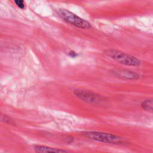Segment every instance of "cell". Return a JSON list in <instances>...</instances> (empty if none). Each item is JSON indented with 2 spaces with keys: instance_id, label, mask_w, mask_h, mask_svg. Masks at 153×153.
Instances as JSON below:
<instances>
[{
  "instance_id": "obj_1",
  "label": "cell",
  "mask_w": 153,
  "mask_h": 153,
  "mask_svg": "<svg viewBox=\"0 0 153 153\" xmlns=\"http://www.w3.org/2000/svg\"><path fill=\"white\" fill-rule=\"evenodd\" d=\"M104 53L107 56L123 65L137 66L141 63L140 61L136 57L116 50L109 49L105 50Z\"/></svg>"
},
{
  "instance_id": "obj_2",
  "label": "cell",
  "mask_w": 153,
  "mask_h": 153,
  "mask_svg": "<svg viewBox=\"0 0 153 153\" xmlns=\"http://www.w3.org/2000/svg\"><path fill=\"white\" fill-rule=\"evenodd\" d=\"M59 16L65 22L81 29H89L91 27L90 23L80 18L71 11L65 9H59L57 11Z\"/></svg>"
},
{
  "instance_id": "obj_3",
  "label": "cell",
  "mask_w": 153,
  "mask_h": 153,
  "mask_svg": "<svg viewBox=\"0 0 153 153\" xmlns=\"http://www.w3.org/2000/svg\"><path fill=\"white\" fill-rule=\"evenodd\" d=\"M84 135L90 139L102 142L111 143H119L122 142V138L121 137L111 133L98 131H87Z\"/></svg>"
},
{
  "instance_id": "obj_4",
  "label": "cell",
  "mask_w": 153,
  "mask_h": 153,
  "mask_svg": "<svg viewBox=\"0 0 153 153\" xmlns=\"http://www.w3.org/2000/svg\"><path fill=\"white\" fill-rule=\"evenodd\" d=\"M74 93L77 97L86 102L98 104L103 101L102 96L88 91L75 89L74 90Z\"/></svg>"
},
{
  "instance_id": "obj_5",
  "label": "cell",
  "mask_w": 153,
  "mask_h": 153,
  "mask_svg": "<svg viewBox=\"0 0 153 153\" xmlns=\"http://www.w3.org/2000/svg\"><path fill=\"white\" fill-rule=\"evenodd\" d=\"M113 73L114 75L122 78L136 79L139 78V75L137 74L128 70H124V69L115 70L113 72Z\"/></svg>"
},
{
  "instance_id": "obj_6",
  "label": "cell",
  "mask_w": 153,
  "mask_h": 153,
  "mask_svg": "<svg viewBox=\"0 0 153 153\" xmlns=\"http://www.w3.org/2000/svg\"><path fill=\"white\" fill-rule=\"evenodd\" d=\"M34 149L36 152H66L67 151L42 145H35Z\"/></svg>"
},
{
  "instance_id": "obj_7",
  "label": "cell",
  "mask_w": 153,
  "mask_h": 153,
  "mask_svg": "<svg viewBox=\"0 0 153 153\" xmlns=\"http://www.w3.org/2000/svg\"><path fill=\"white\" fill-rule=\"evenodd\" d=\"M141 107L145 111L153 112V99H149L143 101Z\"/></svg>"
},
{
  "instance_id": "obj_8",
  "label": "cell",
  "mask_w": 153,
  "mask_h": 153,
  "mask_svg": "<svg viewBox=\"0 0 153 153\" xmlns=\"http://www.w3.org/2000/svg\"><path fill=\"white\" fill-rule=\"evenodd\" d=\"M15 4H16V5L21 8V9H24L25 8V2L24 0H14Z\"/></svg>"
},
{
  "instance_id": "obj_9",
  "label": "cell",
  "mask_w": 153,
  "mask_h": 153,
  "mask_svg": "<svg viewBox=\"0 0 153 153\" xmlns=\"http://www.w3.org/2000/svg\"><path fill=\"white\" fill-rule=\"evenodd\" d=\"M2 121H4L5 123H7V124H13L14 125L15 123H14V121H13V120H11L10 117L4 115L2 118Z\"/></svg>"
},
{
  "instance_id": "obj_10",
  "label": "cell",
  "mask_w": 153,
  "mask_h": 153,
  "mask_svg": "<svg viewBox=\"0 0 153 153\" xmlns=\"http://www.w3.org/2000/svg\"><path fill=\"white\" fill-rule=\"evenodd\" d=\"M69 56H71L72 57H76V56H78L77 53H76L75 52H74V51H69Z\"/></svg>"
}]
</instances>
